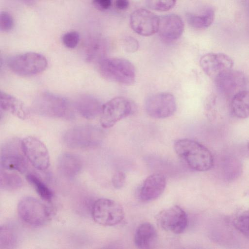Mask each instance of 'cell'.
<instances>
[{
	"instance_id": "cell-10",
	"label": "cell",
	"mask_w": 249,
	"mask_h": 249,
	"mask_svg": "<svg viewBox=\"0 0 249 249\" xmlns=\"http://www.w3.org/2000/svg\"><path fill=\"white\" fill-rule=\"evenodd\" d=\"M147 114L155 119H164L173 115L177 109L176 101L173 94L160 92L148 96L145 100Z\"/></svg>"
},
{
	"instance_id": "cell-6",
	"label": "cell",
	"mask_w": 249,
	"mask_h": 249,
	"mask_svg": "<svg viewBox=\"0 0 249 249\" xmlns=\"http://www.w3.org/2000/svg\"><path fill=\"white\" fill-rule=\"evenodd\" d=\"M10 70L22 76H32L44 71L48 67V61L42 54L28 52L12 56L8 61Z\"/></svg>"
},
{
	"instance_id": "cell-30",
	"label": "cell",
	"mask_w": 249,
	"mask_h": 249,
	"mask_svg": "<svg viewBox=\"0 0 249 249\" xmlns=\"http://www.w3.org/2000/svg\"><path fill=\"white\" fill-rule=\"evenodd\" d=\"M62 40L66 47L74 49L79 42L80 36L79 33L76 31L69 32L63 36Z\"/></svg>"
},
{
	"instance_id": "cell-18",
	"label": "cell",
	"mask_w": 249,
	"mask_h": 249,
	"mask_svg": "<svg viewBox=\"0 0 249 249\" xmlns=\"http://www.w3.org/2000/svg\"><path fill=\"white\" fill-rule=\"evenodd\" d=\"M82 161L77 155L71 153H64L58 157L57 167L63 177L72 178L77 176L82 168Z\"/></svg>"
},
{
	"instance_id": "cell-20",
	"label": "cell",
	"mask_w": 249,
	"mask_h": 249,
	"mask_svg": "<svg viewBox=\"0 0 249 249\" xmlns=\"http://www.w3.org/2000/svg\"><path fill=\"white\" fill-rule=\"evenodd\" d=\"M0 106L3 110L23 120L30 115L29 110L20 100L2 91L0 93Z\"/></svg>"
},
{
	"instance_id": "cell-23",
	"label": "cell",
	"mask_w": 249,
	"mask_h": 249,
	"mask_svg": "<svg viewBox=\"0 0 249 249\" xmlns=\"http://www.w3.org/2000/svg\"><path fill=\"white\" fill-rule=\"evenodd\" d=\"M106 44L101 40L95 39L89 41L85 46L84 56L87 61L98 63L105 58Z\"/></svg>"
},
{
	"instance_id": "cell-36",
	"label": "cell",
	"mask_w": 249,
	"mask_h": 249,
	"mask_svg": "<svg viewBox=\"0 0 249 249\" xmlns=\"http://www.w3.org/2000/svg\"><path fill=\"white\" fill-rule=\"evenodd\" d=\"M245 6L249 13V0H245Z\"/></svg>"
},
{
	"instance_id": "cell-17",
	"label": "cell",
	"mask_w": 249,
	"mask_h": 249,
	"mask_svg": "<svg viewBox=\"0 0 249 249\" xmlns=\"http://www.w3.org/2000/svg\"><path fill=\"white\" fill-rule=\"evenodd\" d=\"M217 87L226 94L233 95L241 90V87L245 82L243 73L232 69L226 71L214 79Z\"/></svg>"
},
{
	"instance_id": "cell-31",
	"label": "cell",
	"mask_w": 249,
	"mask_h": 249,
	"mask_svg": "<svg viewBox=\"0 0 249 249\" xmlns=\"http://www.w3.org/2000/svg\"><path fill=\"white\" fill-rule=\"evenodd\" d=\"M14 25V19L11 15L5 11L0 14V30L6 32L12 29Z\"/></svg>"
},
{
	"instance_id": "cell-19",
	"label": "cell",
	"mask_w": 249,
	"mask_h": 249,
	"mask_svg": "<svg viewBox=\"0 0 249 249\" xmlns=\"http://www.w3.org/2000/svg\"><path fill=\"white\" fill-rule=\"evenodd\" d=\"M103 105L93 96L82 95L75 102V107L78 113L84 118L91 120L100 114Z\"/></svg>"
},
{
	"instance_id": "cell-15",
	"label": "cell",
	"mask_w": 249,
	"mask_h": 249,
	"mask_svg": "<svg viewBox=\"0 0 249 249\" xmlns=\"http://www.w3.org/2000/svg\"><path fill=\"white\" fill-rule=\"evenodd\" d=\"M158 33L166 41H174L182 35L184 28L182 18L175 14H170L159 17Z\"/></svg>"
},
{
	"instance_id": "cell-22",
	"label": "cell",
	"mask_w": 249,
	"mask_h": 249,
	"mask_svg": "<svg viewBox=\"0 0 249 249\" xmlns=\"http://www.w3.org/2000/svg\"><path fill=\"white\" fill-rule=\"evenodd\" d=\"M234 116L239 119L249 117V90H241L234 94L230 104Z\"/></svg>"
},
{
	"instance_id": "cell-35",
	"label": "cell",
	"mask_w": 249,
	"mask_h": 249,
	"mask_svg": "<svg viewBox=\"0 0 249 249\" xmlns=\"http://www.w3.org/2000/svg\"><path fill=\"white\" fill-rule=\"evenodd\" d=\"M115 3L116 7L121 10L127 9L129 4L128 0H116Z\"/></svg>"
},
{
	"instance_id": "cell-26",
	"label": "cell",
	"mask_w": 249,
	"mask_h": 249,
	"mask_svg": "<svg viewBox=\"0 0 249 249\" xmlns=\"http://www.w3.org/2000/svg\"><path fill=\"white\" fill-rule=\"evenodd\" d=\"M26 178L43 200L46 201L52 200L54 195L53 192L38 176L29 173L27 174Z\"/></svg>"
},
{
	"instance_id": "cell-25",
	"label": "cell",
	"mask_w": 249,
	"mask_h": 249,
	"mask_svg": "<svg viewBox=\"0 0 249 249\" xmlns=\"http://www.w3.org/2000/svg\"><path fill=\"white\" fill-rule=\"evenodd\" d=\"M23 185L21 178L17 173L2 169L0 172V188L6 191H13L20 188Z\"/></svg>"
},
{
	"instance_id": "cell-16",
	"label": "cell",
	"mask_w": 249,
	"mask_h": 249,
	"mask_svg": "<svg viewBox=\"0 0 249 249\" xmlns=\"http://www.w3.org/2000/svg\"><path fill=\"white\" fill-rule=\"evenodd\" d=\"M166 187V179L163 175L154 173L148 176L143 181L140 191L141 200L148 202L159 197Z\"/></svg>"
},
{
	"instance_id": "cell-9",
	"label": "cell",
	"mask_w": 249,
	"mask_h": 249,
	"mask_svg": "<svg viewBox=\"0 0 249 249\" xmlns=\"http://www.w3.org/2000/svg\"><path fill=\"white\" fill-rule=\"evenodd\" d=\"M94 221L104 226H113L120 223L124 217V212L118 202L108 198L96 200L92 208Z\"/></svg>"
},
{
	"instance_id": "cell-1",
	"label": "cell",
	"mask_w": 249,
	"mask_h": 249,
	"mask_svg": "<svg viewBox=\"0 0 249 249\" xmlns=\"http://www.w3.org/2000/svg\"><path fill=\"white\" fill-rule=\"evenodd\" d=\"M174 148L178 157L192 170L206 171L213 165L212 153L198 142L189 139H179L175 142Z\"/></svg>"
},
{
	"instance_id": "cell-3",
	"label": "cell",
	"mask_w": 249,
	"mask_h": 249,
	"mask_svg": "<svg viewBox=\"0 0 249 249\" xmlns=\"http://www.w3.org/2000/svg\"><path fill=\"white\" fill-rule=\"evenodd\" d=\"M99 73L105 79L125 86L132 85L136 71L128 60L121 58H104L98 63Z\"/></svg>"
},
{
	"instance_id": "cell-4",
	"label": "cell",
	"mask_w": 249,
	"mask_h": 249,
	"mask_svg": "<svg viewBox=\"0 0 249 249\" xmlns=\"http://www.w3.org/2000/svg\"><path fill=\"white\" fill-rule=\"evenodd\" d=\"M103 137V131L98 127L82 124L68 130L63 136V141L70 148L85 149L98 145Z\"/></svg>"
},
{
	"instance_id": "cell-14",
	"label": "cell",
	"mask_w": 249,
	"mask_h": 249,
	"mask_svg": "<svg viewBox=\"0 0 249 249\" xmlns=\"http://www.w3.org/2000/svg\"><path fill=\"white\" fill-rule=\"evenodd\" d=\"M159 17L147 9L134 11L130 17V25L137 34L148 36L158 32Z\"/></svg>"
},
{
	"instance_id": "cell-12",
	"label": "cell",
	"mask_w": 249,
	"mask_h": 249,
	"mask_svg": "<svg viewBox=\"0 0 249 249\" xmlns=\"http://www.w3.org/2000/svg\"><path fill=\"white\" fill-rule=\"evenodd\" d=\"M23 152L36 169L44 171L50 165V156L46 145L39 139L28 136L21 140Z\"/></svg>"
},
{
	"instance_id": "cell-8",
	"label": "cell",
	"mask_w": 249,
	"mask_h": 249,
	"mask_svg": "<svg viewBox=\"0 0 249 249\" xmlns=\"http://www.w3.org/2000/svg\"><path fill=\"white\" fill-rule=\"evenodd\" d=\"M136 110L134 103L123 96L114 97L103 105L100 113V124L107 128L118 121L132 114Z\"/></svg>"
},
{
	"instance_id": "cell-24",
	"label": "cell",
	"mask_w": 249,
	"mask_h": 249,
	"mask_svg": "<svg viewBox=\"0 0 249 249\" xmlns=\"http://www.w3.org/2000/svg\"><path fill=\"white\" fill-rule=\"evenodd\" d=\"M187 21L193 28L196 29H204L210 26L214 18V11L212 8H207L201 14L187 13Z\"/></svg>"
},
{
	"instance_id": "cell-27",
	"label": "cell",
	"mask_w": 249,
	"mask_h": 249,
	"mask_svg": "<svg viewBox=\"0 0 249 249\" xmlns=\"http://www.w3.org/2000/svg\"><path fill=\"white\" fill-rule=\"evenodd\" d=\"M18 240L15 228L9 224H3L0 228V248L11 249L17 244Z\"/></svg>"
},
{
	"instance_id": "cell-13",
	"label": "cell",
	"mask_w": 249,
	"mask_h": 249,
	"mask_svg": "<svg viewBox=\"0 0 249 249\" xmlns=\"http://www.w3.org/2000/svg\"><path fill=\"white\" fill-rule=\"evenodd\" d=\"M199 64L205 74L214 80L222 73L232 69L234 62L225 53H210L202 56Z\"/></svg>"
},
{
	"instance_id": "cell-7",
	"label": "cell",
	"mask_w": 249,
	"mask_h": 249,
	"mask_svg": "<svg viewBox=\"0 0 249 249\" xmlns=\"http://www.w3.org/2000/svg\"><path fill=\"white\" fill-rule=\"evenodd\" d=\"M17 211L23 222L34 227L45 225L51 217V211L47 206L31 196L24 197L19 201Z\"/></svg>"
},
{
	"instance_id": "cell-5",
	"label": "cell",
	"mask_w": 249,
	"mask_h": 249,
	"mask_svg": "<svg viewBox=\"0 0 249 249\" xmlns=\"http://www.w3.org/2000/svg\"><path fill=\"white\" fill-rule=\"evenodd\" d=\"M29 161L23 152L21 140L12 138L5 142L0 148V167L21 174L27 172Z\"/></svg>"
},
{
	"instance_id": "cell-21",
	"label": "cell",
	"mask_w": 249,
	"mask_h": 249,
	"mask_svg": "<svg viewBox=\"0 0 249 249\" xmlns=\"http://www.w3.org/2000/svg\"><path fill=\"white\" fill-rule=\"evenodd\" d=\"M157 232L155 227L151 223L144 222L137 228L134 237L135 245L139 248H149L156 241Z\"/></svg>"
},
{
	"instance_id": "cell-32",
	"label": "cell",
	"mask_w": 249,
	"mask_h": 249,
	"mask_svg": "<svg viewBox=\"0 0 249 249\" xmlns=\"http://www.w3.org/2000/svg\"><path fill=\"white\" fill-rule=\"evenodd\" d=\"M123 47L128 53H134L139 48V42L134 38L131 36H126L122 41Z\"/></svg>"
},
{
	"instance_id": "cell-37",
	"label": "cell",
	"mask_w": 249,
	"mask_h": 249,
	"mask_svg": "<svg viewBox=\"0 0 249 249\" xmlns=\"http://www.w3.org/2000/svg\"><path fill=\"white\" fill-rule=\"evenodd\" d=\"M247 147H248V149L249 150V142H248V144H247Z\"/></svg>"
},
{
	"instance_id": "cell-2",
	"label": "cell",
	"mask_w": 249,
	"mask_h": 249,
	"mask_svg": "<svg viewBox=\"0 0 249 249\" xmlns=\"http://www.w3.org/2000/svg\"><path fill=\"white\" fill-rule=\"evenodd\" d=\"M33 108L37 114L49 118L70 119L73 116L70 102L50 92H43L37 95L33 103Z\"/></svg>"
},
{
	"instance_id": "cell-11",
	"label": "cell",
	"mask_w": 249,
	"mask_h": 249,
	"mask_svg": "<svg viewBox=\"0 0 249 249\" xmlns=\"http://www.w3.org/2000/svg\"><path fill=\"white\" fill-rule=\"evenodd\" d=\"M156 220L161 228L175 234L183 232L188 223L187 213L178 205H174L160 211L157 214Z\"/></svg>"
},
{
	"instance_id": "cell-33",
	"label": "cell",
	"mask_w": 249,
	"mask_h": 249,
	"mask_svg": "<svg viewBox=\"0 0 249 249\" xmlns=\"http://www.w3.org/2000/svg\"><path fill=\"white\" fill-rule=\"evenodd\" d=\"M125 176L124 173L121 171H116L112 178V183L114 188L121 189L124 185Z\"/></svg>"
},
{
	"instance_id": "cell-29",
	"label": "cell",
	"mask_w": 249,
	"mask_h": 249,
	"mask_svg": "<svg viewBox=\"0 0 249 249\" xmlns=\"http://www.w3.org/2000/svg\"><path fill=\"white\" fill-rule=\"evenodd\" d=\"M176 0H146L147 6L151 9L158 11H166L173 8Z\"/></svg>"
},
{
	"instance_id": "cell-28",
	"label": "cell",
	"mask_w": 249,
	"mask_h": 249,
	"mask_svg": "<svg viewBox=\"0 0 249 249\" xmlns=\"http://www.w3.org/2000/svg\"><path fill=\"white\" fill-rule=\"evenodd\" d=\"M233 224L238 231L249 238V209L236 216L233 221Z\"/></svg>"
},
{
	"instance_id": "cell-34",
	"label": "cell",
	"mask_w": 249,
	"mask_h": 249,
	"mask_svg": "<svg viewBox=\"0 0 249 249\" xmlns=\"http://www.w3.org/2000/svg\"><path fill=\"white\" fill-rule=\"evenodd\" d=\"M112 0H92L94 6L101 10L108 9L111 5Z\"/></svg>"
}]
</instances>
